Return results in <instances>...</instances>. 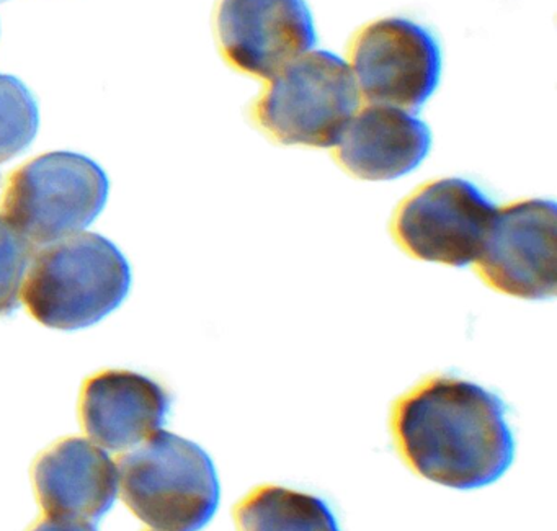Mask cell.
Wrapping results in <instances>:
<instances>
[{
    "instance_id": "16",
    "label": "cell",
    "mask_w": 557,
    "mask_h": 531,
    "mask_svg": "<svg viewBox=\"0 0 557 531\" xmlns=\"http://www.w3.org/2000/svg\"><path fill=\"white\" fill-rule=\"evenodd\" d=\"M30 531H97L92 521L70 520V518L48 517L45 515L40 521L32 527Z\"/></svg>"
},
{
    "instance_id": "12",
    "label": "cell",
    "mask_w": 557,
    "mask_h": 531,
    "mask_svg": "<svg viewBox=\"0 0 557 531\" xmlns=\"http://www.w3.org/2000/svg\"><path fill=\"white\" fill-rule=\"evenodd\" d=\"M432 149L429 125L407 110L370 103L355 113L337 143L338 164L361 181H396Z\"/></svg>"
},
{
    "instance_id": "15",
    "label": "cell",
    "mask_w": 557,
    "mask_h": 531,
    "mask_svg": "<svg viewBox=\"0 0 557 531\" xmlns=\"http://www.w3.org/2000/svg\"><path fill=\"white\" fill-rule=\"evenodd\" d=\"M34 246L0 214V316L14 312L21 299Z\"/></svg>"
},
{
    "instance_id": "3",
    "label": "cell",
    "mask_w": 557,
    "mask_h": 531,
    "mask_svg": "<svg viewBox=\"0 0 557 531\" xmlns=\"http://www.w3.org/2000/svg\"><path fill=\"white\" fill-rule=\"evenodd\" d=\"M116 468L123 502L156 531L203 530L220 507L213 459L184 436L158 430Z\"/></svg>"
},
{
    "instance_id": "10",
    "label": "cell",
    "mask_w": 557,
    "mask_h": 531,
    "mask_svg": "<svg viewBox=\"0 0 557 531\" xmlns=\"http://www.w3.org/2000/svg\"><path fill=\"white\" fill-rule=\"evenodd\" d=\"M34 487L48 517L96 521L115 504L119 468L92 440L71 436L38 456Z\"/></svg>"
},
{
    "instance_id": "13",
    "label": "cell",
    "mask_w": 557,
    "mask_h": 531,
    "mask_svg": "<svg viewBox=\"0 0 557 531\" xmlns=\"http://www.w3.org/2000/svg\"><path fill=\"white\" fill-rule=\"evenodd\" d=\"M234 521L237 531H341L321 497L276 484L244 495L234 507Z\"/></svg>"
},
{
    "instance_id": "1",
    "label": "cell",
    "mask_w": 557,
    "mask_h": 531,
    "mask_svg": "<svg viewBox=\"0 0 557 531\" xmlns=\"http://www.w3.org/2000/svg\"><path fill=\"white\" fill-rule=\"evenodd\" d=\"M391 432L413 472L456 491L494 484L515 459L507 407L497 394L461 378H429L400 396Z\"/></svg>"
},
{
    "instance_id": "5",
    "label": "cell",
    "mask_w": 557,
    "mask_h": 531,
    "mask_svg": "<svg viewBox=\"0 0 557 531\" xmlns=\"http://www.w3.org/2000/svg\"><path fill=\"white\" fill-rule=\"evenodd\" d=\"M358 106L360 92L350 66L337 54L318 50L270 79L253 119L280 145L335 148Z\"/></svg>"
},
{
    "instance_id": "11",
    "label": "cell",
    "mask_w": 557,
    "mask_h": 531,
    "mask_svg": "<svg viewBox=\"0 0 557 531\" xmlns=\"http://www.w3.org/2000/svg\"><path fill=\"white\" fill-rule=\"evenodd\" d=\"M171 396L161 384L128 370H107L84 383L79 416L100 448L125 452L162 429Z\"/></svg>"
},
{
    "instance_id": "8",
    "label": "cell",
    "mask_w": 557,
    "mask_h": 531,
    "mask_svg": "<svg viewBox=\"0 0 557 531\" xmlns=\"http://www.w3.org/2000/svg\"><path fill=\"white\" fill-rule=\"evenodd\" d=\"M475 272L491 288L513 298L556 296L557 208L550 200H521L497 208Z\"/></svg>"
},
{
    "instance_id": "9",
    "label": "cell",
    "mask_w": 557,
    "mask_h": 531,
    "mask_svg": "<svg viewBox=\"0 0 557 531\" xmlns=\"http://www.w3.org/2000/svg\"><path fill=\"white\" fill-rule=\"evenodd\" d=\"M218 37L231 66L267 81L318 45L306 0H221Z\"/></svg>"
},
{
    "instance_id": "6",
    "label": "cell",
    "mask_w": 557,
    "mask_h": 531,
    "mask_svg": "<svg viewBox=\"0 0 557 531\" xmlns=\"http://www.w3.org/2000/svg\"><path fill=\"white\" fill-rule=\"evenodd\" d=\"M495 205L465 178H440L407 197L393 220L397 246L413 259L465 269L475 262Z\"/></svg>"
},
{
    "instance_id": "4",
    "label": "cell",
    "mask_w": 557,
    "mask_h": 531,
    "mask_svg": "<svg viewBox=\"0 0 557 531\" xmlns=\"http://www.w3.org/2000/svg\"><path fill=\"white\" fill-rule=\"evenodd\" d=\"M109 188L106 171L92 159L48 152L11 175L0 214L32 246H50L89 227L106 208Z\"/></svg>"
},
{
    "instance_id": "7",
    "label": "cell",
    "mask_w": 557,
    "mask_h": 531,
    "mask_svg": "<svg viewBox=\"0 0 557 531\" xmlns=\"http://www.w3.org/2000/svg\"><path fill=\"white\" fill-rule=\"evenodd\" d=\"M351 73L368 103L419 110L442 81L443 53L435 35L403 17L367 25L351 45Z\"/></svg>"
},
{
    "instance_id": "14",
    "label": "cell",
    "mask_w": 557,
    "mask_h": 531,
    "mask_svg": "<svg viewBox=\"0 0 557 531\" xmlns=\"http://www.w3.org/2000/svg\"><path fill=\"white\" fill-rule=\"evenodd\" d=\"M38 126L40 112L34 94L17 77L0 74V164L28 149Z\"/></svg>"
},
{
    "instance_id": "2",
    "label": "cell",
    "mask_w": 557,
    "mask_h": 531,
    "mask_svg": "<svg viewBox=\"0 0 557 531\" xmlns=\"http://www.w3.org/2000/svg\"><path fill=\"white\" fill-rule=\"evenodd\" d=\"M129 288L122 250L100 234L81 233L34 252L21 298L40 324L79 331L119 309Z\"/></svg>"
}]
</instances>
